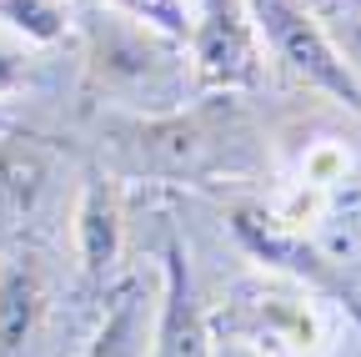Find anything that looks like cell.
<instances>
[{
	"instance_id": "5b68a950",
	"label": "cell",
	"mask_w": 361,
	"mask_h": 357,
	"mask_svg": "<svg viewBox=\"0 0 361 357\" xmlns=\"http://www.w3.org/2000/svg\"><path fill=\"white\" fill-rule=\"evenodd\" d=\"M51 317V267L30 247L0 257V357H30Z\"/></svg>"
},
{
	"instance_id": "277c9868",
	"label": "cell",
	"mask_w": 361,
	"mask_h": 357,
	"mask_svg": "<svg viewBox=\"0 0 361 357\" xmlns=\"http://www.w3.org/2000/svg\"><path fill=\"white\" fill-rule=\"evenodd\" d=\"M191 76L211 96H241L261 86V35L246 0H201L191 25Z\"/></svg>"
},
{
	"instance_id": "8992f818",
	"label": "cell",
	"mask_w": 361,
	"mask_h": 357,
	"mask_svg": "<svg viewBox=\"0 0 361 357\" xmlns=\"http://www.w3.org/2000/svg\"><path fill=\"white\" fill-rule=\"evenodd\" d=\"M121 242H126V206H121V187L116 176L90 171L80 201H75V257L80 272L90 282H106L121 262Z\"/></svg>"
},
{
	"instance_id": "9c48e42d",
	"label": "cell",
	"mask_w": 361,
	"mask_h": 357,
	"mask_svg": "<svg viewBox=\"0 0 361 357\" xmlns=\"http://www.w3.org/2000/svg\"><path fill=\"white\" fill-rule=\"evenodd\" d=\"M80 357H151V327H146V297L135 282H126L111 307H106V317L96 327V337L85 342Z\"/></svg>"
},
{
	"instance_id": "30bf717a",
	"label": "cell",
	"mask_w": 361,
	"mask_h": 357,
	"mask_svg": "<svg viewBox=\"0 0 361 357\" xmlns=\"http://www.w3.org/2000/svg\"><path fill=\"white\" fill-rule=\"evenodd\" d=\"M106 6L121 11V16H135V21L156 25V30L171 35V40H186V35H191V11H186V0H106Z\"/></svg>"
},
{
	"instance_id": "7a4b0ae2",
	"label": "cell",
	"mask_w": 361,
	"mask_h": 357,
	"mask_svg": "<svg viewBox=\"0 0 361 357\" xmlns=\"http://www.w3.org/2000/svg\"><path fill=\"white\" fill-rule=\"evenodd\" d=\"M180 46L186 40H171L146 21L111 11L90 25V71H96V81L106 91L126 96L130 106H146V116L176 111V106H186L180 101L186 71L171 61Z\"/></svg>"
},
{
	"instance_id": "ba28073f",
	"label": "cell",
	"mask_w": 361,
	"mask_h": 357,
	"mask_svg": "<svg viewBox=\"0 0 361 357\" xmlns=\"http://www.w3.org/2000/svg\"><path fill=\"white\" fill-rule=\"evenodd\" d=\"M166 292H161V312H156V327H151V357H206V317L196 307L191 292V267L186 252L171 237L166 242Z\"/></svg>"
},
{
	"instance_id": "8fae6325",
	"label": "cell",
	"mask_w": 361,
	"mask_h": 357,
	"mask_svg": "<svg viewBox=\"0 0 361 357\" xmlns=\"http://www.w3.org/2000/svg\"><path fill=\"white\" fill-rule=\"evenodd\" d=\"M0 16L11 25H20L30 40H56L66 30V11L56 0H0Z\"/></svg>"
},
{
	"instance_id": "4fadbf2b",
	"label": "cell",
	"mask_w": 361,
	"mask_h": 357,
	"mask_svg": "<svg viewBox=\"0 0 361 357\" xmlns=\"http://www.w3.org/2000/svg\"><path fill=\"white\" fill-rule=\"evenodd\" d=\"M336 46L346 51V61H351V71H356V81H361V21L346 25V40H336Z\"/></svg>"
},
{
	"instance_id": "7c38bea8",
	"label": "cell",
	"mask_w": 361,
	"mask_h": 357,
	"mask_svg": "<svg viewBox=\"0 0 361 357\" xmlns=\"http://www.w3.org/2000/svg\"><path fill=\"white\" fill-rule=\"evenodd\" d=\"M25 71H30V66H25L20 51H0V96H11L16 86L25 81Z\"/></svg>"
},
{
	"instance_id": "6da1fadb",
	"label": "cell",
	"mask_w": 361,
	"mask_h": 357,
	"mask_svg": "<svg viewBox=\"0 0 361 357\" xmlns=\"http://www.w3.org/2000/svg\"><path fill=\"white\" fill-rule=\"evenodd\" d=\"M116 151L135 171L171 176V182H201V176L256 166V126L236 96H206L201 106L121 121Z\"/></svg>"
},
{
	"instance_id": "52a82bcc",
	"label": "cell",
	"mask_w": 361,
	"mask_h": 357,
	"mask_svg": "<svg viewBox=\"0 0 361 357\" xmlns=\"http://www.w3.org/2000/svg\"><path fill=\"white\" fill-rule=\"evenodd\" d=\"M51 192V156L30 136H6L0 141V257L20 247L25 221L40 211Z\"/></svg>"
},
{
	"instance_id": "3957f363",
	"label": "cell",
	"mask_w": 361,
	"mask_h": 357,
	"mask_svg": "<svg viewBox=\"0 0 361 357\" xmlns=\"http://www.w3.org/2000/svg\"><path fill=\"white\" fill-rule=\"evenodd\" d=\"M246 11L256 21V35L276 51V61L296 81L316 86L322 96H331L361 116V81H356L346 51L336 46V35L311 16L306 0H246Z\"/></svg>"
}]
</instances>
